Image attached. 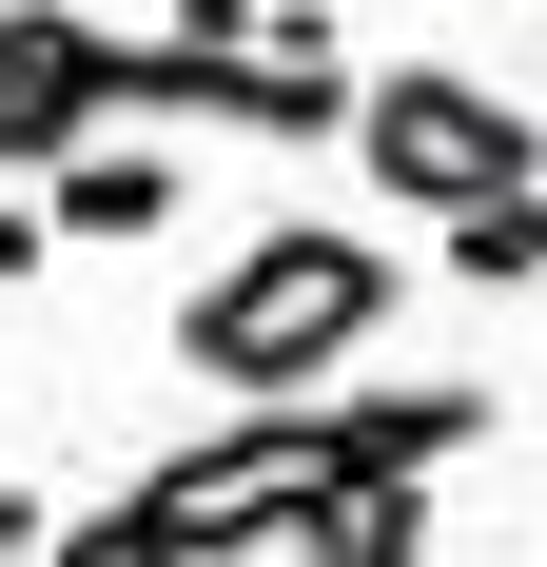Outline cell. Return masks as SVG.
Here are the masks:
<instances>
[{
	"label": "cell",
	"mask_w": 547,
	"mask_h": 567,
	"mask_svg": "<svg viewBox=\"0 0 547 567\" xmlns=\"http://www.w3.org/2000/svg\"><path fill=\"white\" fill-rule=\"evenodd\" d=\"M391 313H411V275H391L352 216H274V235H235L216 275H196L176 352H196L235 411H332V392H372Z\"/></svg>",
	"instance_id": "cell-1"
},
{
	"label": "cell",
	"mask_w": 547,
	"mask_h": 567,
	"mask_svg": "<svg viewBox=\"0 0 547 567\" xmlns=\"http://www.w3.org/2000/svg\"><path fill=\"white\" fill-rule=\"evenodd\" d=\"M40 40H59V20H0V99H20V79H40Z\"/></svg>",
	"instance_id": "cell-7"
},
{
	"label": "cell",
	"mask_w": 547,
	"mask_h": 567,
	"mask_svg": "<svg viewBox=\"0 0 547 567\" xmlns=\"http://www.w3.org/2000/svg\"><path fill=\"white\" fill-rule=\"evenodd\" d=\"M40 216L79 235V255H137V235H176V157L157 137H99L79 176H40Z\"/></svg>",
	"instance_id": "cell-3"
},
{
	"label": "cell",
	"mask_w": 547,
	"mask_h": 567,
	"mask_svg": "<svg viewBox=\"0 0 547 567\" xmlns=\"http://www.w3.org/2000/svg\"><path fill=\"white\" fill-rule=\"evenodd\" d=\"M40 235H59V216H40V196H0V275H40Z\"/></svg>",
	"instance_id": "cell-6"
},
{
	"label": "cell",
	"mask_w": 547,
	"mask_h": 567,
	"mask_svg": "<svg viewBox=\"0 0 547 567\" xmlns=\"http://www.w3.org/2000/svg\"><path fill=\"white\" fill-rule=\"evenodd\" d=\"M431 255H450L469 293H547V196H508V216H450Z\"/></svg>",
	"instance_id": "cell-4"
},
{
	"label": "cell",
	"mask_w": 547,
	"mask_h": 567,
	"mask_svg": "<svg viewBox=\"0 0 547 567\" xmlns=\"http://www.w3.org/2000/svg\"><path fill=\"white\" fill-rule=\"evenodd\" d=\"M293 567H431V489H372L352 528H313Z\"/></svg>",
	"instance_id": "cell-5"
},
{
	"label": "cell",
	"mask_w": 547,
	"mask_h": 567,
	"mask_svg": "<svg viewBox=\"0 0 547 567\" xmlns=\"http://www.w3.org/2000/svg\"><path fill=\"white\" fill-rule=\"evenodd\" d=\"M352 176H372V196H411V216H508V196H547V157H528V99H508V79H469V59H372V79H352Z\"/></svg>",
	"instance_id": "cell-2"
},
{
	"label": "cell",
	"mask_w": 547,
	"mask_h": 567,
	"mask_svg": "<svg viewBox=\"0 0 547 567\" xmlns=\"http://www.w3.org/2000/svg\"><path fill=\"white\" fill-rule=\"evenodd\" d=\"M528 157H547V99H528Z\"/></svg>",
	"instance_id": "cell-8"
}]
</instances>
